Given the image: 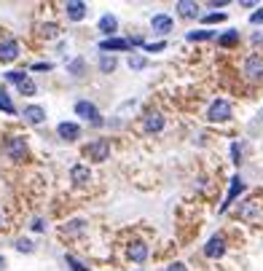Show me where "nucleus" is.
<instances>
[{
  "label": "nucleus",
  "mask_w": 263,
  "mask_h": 271,
  "mask_svg": "<svg viewBox=\"0 0 263 271\" xmlns=\"http://www.w3.org/2000/svg\"><path fill=\"white\" fill-rule=\"evenodd\" d=\"M223 19H226V14H207V17H204L207 25H212V22H223Z\"/></svg>",
  "instance_id": "cd10ccee"
},
{
  "label": "nucleus",
  "mask_w": 263,
  "mask_h": 271,
  "mask_svg": "<svg viewBox=\"0 0 263 271\" xmlns=\"http://www.w3.org/2000/svg\"><path fill=\"white\" fill-rule=\"evenodd\" d=\"M153 30L161 35H167L169 30H172V19L167 17V14H159V17H153Z\"/></svg>",
  "instance_id": "2eb2a0df"
},
{
  "label": "nucleus",
  "mask_w": 263,
  "mask_h": 271,
  "mask_svg": "<svg viewBox=\"0 0 263 271\" xmlns=\"http://www.w3.org/2000/svg\"><path fill=\"white\" fill-rule=\"evenodd\" d=\"M212 33L210 30H202V33H188V41H210Z\"/></svg>",
  "instance_id": "5701e85b"
},
{
  "label": "nucleus",
  "mask_w": 263,
  "mask_h": 271,
  "mask_svg": "<svg viewBox=\"0 0 263 271\" xmlns=\"http://www.w3.org/2000/svg\"><path fill=\"white\" fill-rule=\"evenodd\" d=\"M70 177H73L75 185H86V183L91 180V172H89V167H73Z\"/></svg>",
  "instance_id": "dca6fc26"
},
{
  "label": "nucleus",
  "mask_w": 263,
  "mask_h": 271,
  "mask_svg": "<svg viewBox=\"0 0 263 271\" xmlns=\"http://www.w3.org/2000/svg\"><path fill=\"white\" fill-rule=\"evenodd\" d=\"M6 78L17 83L22 94H27V97H33V94H35V83H33V78H27L25 73H19V70H11V73H6Z\"/></svg>",
  "instance_id": "f03ea898"
},
{
  "label": "nucleus",
  "mask_w": 263,
  "mask_h": 271,
  "mask_svg": "<svg viewBox=\"0 0 263 271\" xmlns=\"http://www.w3.org/2000/svg\"><path fill=\"white\" fill-rule=\"evenodd\" d=\"M129 67H132V70H143V67H145V57H129Z\"/></svg>",
  "instance_id": "393cba45"
},
{
  "label": "nucleus",
  "mask_w": 263,
  "mask_h": 271,
  "mask_svg": "<svg viewBox=\"0 0 263 271\" xmlns=\"http://www.w3.org/2000/svg\"><path fill=\"white\" fill-rule=\"evenodd\" d=\"M17 57H19V43L17 41L0 43V62H14Z\"/></svg>",
  "instance_id": "f8f14e48"
},
{
  "label": "nucleus",
  "mask_w": 263,
  "mask_h": 271,
  "mask_svg": "<svg viewBox=\"0 0 263 271\" xmlns=\"http://www.w3.org/2000/svg\"><path fill=\"white\" fill-rule=\"evenodd\" d=\"M75 113H78L81 118L91 121V123H102V118H99V113H97V107L91 105V102H78V105H75Z\"/></svg>",
  "instance_id": "6e6552de"
},
{
  "label": "nucleus",
  "mask_w": 263,
  "mask_h": 271,
  "mask_svg": "<svg viewBox=\"0 0 263 271\" xmlns=\"http://www.w3.org/2000/svg\"><path fill=\"white\" fill-rule=\"evenodd\" d=\"M167 271H185V266H183V263H172V266H169Z\"/></svg>",
  "instance_id": "473e14b6"
},
{
  "label": "nucleus",
  "mask_w": 263,
  "mask_h": 271,
  "mask_svg": "<svg viewBox=\"0 0 263 271\" xmlns=\"http://www.w3.org/2000/svg\"><path fill=\"white\" fill-rule=\"evenodd\" d=\"M132 43H140V41H123V38H107L102 41L99 49L102 51H123V49H132Z\"/></svg>",
  "instance_id": "9b49d317"
},
{
  "label": "nucleus",
  "mask_w": 263,
  "mask_h": 271,
  "mask_svg": "<svg viewBox=\"0 0 263 271\" xmlns=\"http://www.w3.org/2000/svg\"><path fill=\"white\" fill-rule=\"evenodd\" d=\"M17 250H19V252H33L35 244L30 242V239H19V242H17Z\"/></svg>",
  "instance_id": "b1692460"
},
{
  "label": "nucleus",
  "mask_w": 263,
  "mask_h": 271,
  "mask_svg": "<svg viewBox=\"0 0 263 271\" xmlns=\"http://www.w3.org/2000/svg\"><path fill=\"white\" fill-rule=\"evenodd\" d=\"M236 38H239V33H236V30H231V33H226V35L218 38V43L220 46H231V43H236Z\"/></svg>",
  "instance_id": "4be33fe9"
},
{
  "label": "nucleus",
  "mask_w": 263,
  "mask_h": 271,
  "mask_svg": "<svg viewBox=\"0 0 263 271\" xmlns=\"http://www.w3.org/2000/svg\"><path fill=\"white\" fill-rule=\"evenodd\" d=\"M0 110H6V113H14V105H11V99L6 97V91L0 94Z\"/></svg>",
  "instance_id": "a878e982"
},
{
  "label": "nucleus",
  "mask_w": 263,
  "mask_h": 271,
  "mask_svg": "<svg viewBox=\"0 0 263 271\" xmlns=\"http://www.w3.org/2000/svg\"><path fill=\"white\" fill-rule=\"evenodd\" d=\"M3 151L9 153V159H25V153H27V143H25V137H9L3 145Z\"/></svg>",
  "instance_id": "7ed1b4c3"
},
{
  "label": "nucleus",
  "mask_w": 263,
  "mask_h": 271,
  "mask_svg": "<svg viewBox=\"0 0 263 271\" xmlns=\"http://www.w3.org/2000/svg\"><path fill=\"white\" fill-rule=\"evenodd\" d=\"M43 30H46V35H49V38H54V35H57V27H54V25H46Z\"/></svg>",
  "instance_id": "7c9ffc66"
},
{
  "label": "nucleus",
  "mask_w": 263,
  "mask_h": 271,
  "mask_svg": "<svg viewBox=\"0 0 263 271\" xmlns=\"http://www.w3.org/2000/svg\"><path fill=\"white\" fill-rule=\"evenodd\" d=\"M145 49H148V51H161V49H164V43H151V46H145Z\"/></svg>",
  "instance_id": "2f4dec72"
},
{
  "label": "nucleus",
  "mask_w": 263,
  "mask_h": 271,
  "mask_svg": "<svg viewBox=\"0 0 263 271\" xmlns=\"http://www.w3.org/2000/svg\"><path fill=\"white\" fill-rule=\"evenodd\" d=\"M244 73H247V78H252V81L263 78V59L260 57H250L244 62Z\"/></svg>",
  "instance_id": "9d476101"
},
{
  "label": "nucleus",
  "mask_w": 263,
  "mask_h": 271,
  "mask_svg": "<svg viewBox=\"0 0 263 271\" xmlns=\"http://www.w3.org/2000/svg\"><path fill=\"white\" fill-rule=\"evenodd\" d=\"M242 188H244L242 180H239V177H234V180H231V188H228V196H226V201H223V207H220V210H228V204L236 199V193L242 191Z\"/></svg>",
  "instance_id": "a211bd4d"
},
{
  "label": "nucleus",
  "mask_w": 263,
  "mask_h": 271,
  "mask_svg": "<svg viewBox=\"0 0 263 271\" xmlns=\"http://www.w3.org/2000/svg\"><path fill=\"white\" fill-rule=\"evenodd\" d=\"M231 153H234V161H242V159H239V156H242V148H239V145L234 143V145H231Z\"/></svg>",
  "instance_id": "c756f323"
},
{
  "label": "nucleus",
  "mask_w": 263,
  "mask_h": 271,
  "mask_svg": "<svg viewBox=\"0 0 263 271\" xmlns=\"http://www.w3.org/2000/svg\"><path fill=\"white\" fill-rule=\"evenodd\" d=\"M25 118L30 123H41L46 118V110H43V107H38V105H30V107H25Z\"/></svg>",
  "instance_id": "f3484780"
},
{
  "label": "nucleus",
  "mask_w": 263,
  "mask_h": 271,
  "mask_svg": "<svg viewBox=\"0 0 263 271\" xmlns=\"http://www.w3.org/2000/svg\"><path fill=\"white\" fill-rule=\"evenodd\" d=\"M65 11H67V17H70L73 22H81L83 17H86V3H83V0H67Z\"/></svg>",
  "instance_id": "423d86ee"
},
{
  "label": "nucleus",
  "mask_w": 263,
  "mask_h": 271,
  "mask_svg": "<svg viewBox=\"0 0 263 271\" xmlns=\"http://www.w3.org/2000/svg\"><path fill=\"white\" fill-rule=\"evenodd\" d=\"M228 115H231V105L226 99H215L210 105V121H226Z\"/></svg>",
  "instance_id": "20e7f679"
},
{
  "label": "nucleus",
  "mask_w": 263,
  "mask_h": 271,
  "mask_svg": "<svg viewBox=\"0 0 263 271\" xmlns=\"http://www.w3.org/2000/svg\"><path fill=\"white\" fill-rule=\"evenodd\" d=\"M115 25H118V22H115V17H110V14H105L102 19H99V30H102V33H115Z\"/></svg>",
  "instance_id": "aec40b11"
},
{
  "label": "nucleus",
  "mask_w": 263,
  "mask_h": 271,
  "mask_svg": "<svg viewBox=\"0 0 263 271\" xmlns=\"http://www.w3.org/2000/svg\"><path fill=\"white\" fill-rule=\"evenodd\" d=\"M86 153H89L94 161H105L107 156H110V143H107V140H94V143L89 145Z\"/></svg>",
  "instance_id": "39448f33"
},
{
  "label": "nucleus",
  "mask_w": 263,
  "mask_h": 271,
  "mask_svg": "<svg viewBox=\"0 0 263 271\" xmlns=\"http://www.w3.org/2000/svg\"><path fill=\"white\" fill-rule=\"evenodd\" d=\"M223 252H226V239L223 236H212L210 242H207V247H204L207 258H220Z\"/></svg>",
  "instance_id": "0eeeda50"
},
{
  "label": "nucleus",
  "mask_w": 263,
  "mask_h": 271,
  "mask_svg": "<svg viewBox=\"0 0 263 271\" xmlns=\"http://www.w3.org/2000/svg\"><path fill=\"white\" fill-rule=\"evenodd\" d=\"M250 22H252V25H263V9H260V11H255L252 17H250Z\"/></svg>",
  "instance_id": "c85d7f7f"
},
{
  "label": "nucleus",
  "mask_w": 263,
  "mask_h": 271,
  "mask_svg": "<svg viewBox=\"0 0 263 271\" xmlns=\"http://www.w3.org/2000/svg\"><path fill=\"white\" fill-rule=\"evenodd\" d=\"M177 14H180V17H185V19H193V17L199 14V6L191 3V0H180V3H177Z\"/></svg>",
  "instance_id": "4468645a"
},
{
  "label": "nucleus",
  "mask_w": 263,
  "mask_h": 271,
  "mask_svg": "<svg viewBox=\"0 0 263 271\" xmlns=\"http://www.w3.org/2000/svg\"><path fill=\"white\" fill-rule=\"evenodd\" d=\"M161 129H164V118L159 113H151L145 118V131H161Z\"/></svg>",
  "instance_id": "6ab92c4d"
},
{
  "label": "nucleus",
  "mask_w": 263,
  "mask_h": 271,
  "mask_svg": "<svg viewBox=\"0 0 263 271\" xmlns=\"http://www.w3.org/2000/svg\"><path fill=\"white\" fill-rule=\"evenodd\" d=\"M57 131H59V137H62V140H67V143L78 140V134H81L78 123H73V121H62L59 126H57Z\"/></svg>",
  "instance_id": "1a4fd4ad"
},
{
  "label": "nucleus",
  "mask_w": 263,
  "mask_h": 271,
  "mask_svg": "<svg viewBox=\"0 0 263 271\" xmlns=\"http://www.w3.org/2000/svg\"><path fill=\"white\" fill-rule=\"evenodd\" d=\"M67 263L73 266V271H89V268H86V266H83V263L78 260V258H73V255H67Z\"/></svg>",
  "instance_id": "bb28decb"
},
{
  "label": "nucleus",
  "mask_w": 263,
  "mask_h": 271,
  "mask_svg": "<svg viewBox=\"0 0 263 271\" xmlns=\"http://www.w3.org/2000/svg\"><path fill=\"white\" fill-rule=\"evenodd\" d=\"M99 70H102V73H113L115 70V59L107 57V54H102V59H99Z\"/></svg>",
  "instance_id": "412c9836"
},
{
  "label": "nucleus",
  "mask_w": 263,
  "mask_h": 271,
  "mask_svg": "<svg viewBox=\"0 0 263 271\" xmlns=\"http://www.w3.org/2000/svg\"><path fill=\"white\" fill-rule=\"evenodd\" d=\"M33 228H35V231H43L46 226H43V220H33Z\"/></svg>",
  "instance_id": "72a5a7b5"
},
{
  "label": "nucleus",
  "mask_w": 263,
  "mask_h": 271,
  "mask_svg": "<svg viewBox=\"0 0 263 271\" xmlns=\"http://www.w3.org/2000/svg\"><path fill=\"white\" fill-rule=\"evenodd\" d=\"M129 258L137 260V263L145 260V258H148V244H145V242H132L129 244Z\"/></svg>",
  "instance_id": "ddd939ff"
},
{
  "label": "nucleus",
  "mask_w": 263,
  "mask_h": 271,
  "mask_svg": "<svg viewBox=\"0 0 263 271\" xmlns=\"http://www.w3.org/2000/svg\"><path fill=\"white\" fill-rule=\"evenodd\" d=\"M239 218L244 223H260L263 210H260V201L258 199H247L242 207H239Z\"/></svg>",
  "instance_id": "f257e3e1"
},
{
  "label": "nucleus",
  "mask_w": 263,
  "mask_h": 271,
  "mask_svg": "<svg viewBox=\"0 0 263 271\" xmlns=\"http://www.w3.org/2000/svg\"><path fill=\"white\" fill-rule=\"evenodd\" d=\"M0 220H3V218H0Z\"/></svg>",
  "instance_id": "f704fd0d"
}]
</instances>
